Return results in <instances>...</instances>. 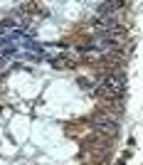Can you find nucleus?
Here are the masks:
<instances>
[{"label":"nucleus","mask_w":143,"mask_h":165,"mask_svg":"<svg viewBox=\"0 0 143 165\" xmlns=\"http://www.w3.org/2000/svg\"><path fill=\"white\" fill-rule=\"evenodd\" d=\"M116 165H126V163H123V160H118V163H116Z\"/></svg>","instance_id":"obj_1"}]
</instances>
